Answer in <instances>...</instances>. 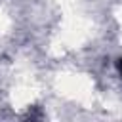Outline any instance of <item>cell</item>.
Segmentation results:
<instances>
[{
	"mask_svg": "<svg viewBox=\"0 0 122 122\" xmlns=\"http://www.w3.org/2000/svg\"><path fill=\"white\" fill-rule=\"evenodd\" d=\"M118 71H120V74H122V57L118 59Z\"/></svg>",
	"mask_w": 122,
	"mask_h": 122,
	"instance_id": "1",
	"label": "cell"
}]
</instances>
